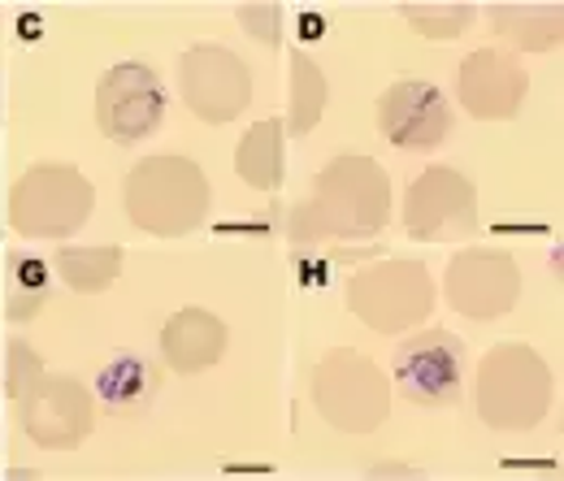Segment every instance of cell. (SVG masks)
I'll list each match as a JSON object with an SVG mask.
<instances>
[{"instance_id":"cell-6","label":"cell","mask_w":564,"mask_h":481,"mask_svg":"<svg viewBox=\"0 0 564 481\" xmlns=\"http://www.w3.org/2000/svg\"><path fill=\"white\" fill-rule=\"evenodd\" d=\"M348 308L373 335H404L434 313V277L422 261H369L348 277Z\"/></svg>"},{"instance_id":"cell-1","label":"cell","mask_w":564,"mask_h":481,"mask_svg":"<svg viewBox=\"0 0 564 481\" xmlns=\"http://www.w3.org/2000/svg\"><path fill=\"white\" fill-rule=\"evenodd\" d=\"M391 221V178L369 156H335L308 200L291 208L286 234L295 248L326 239H373Z\"/></svg>"},{"instance_id":"cell-26","label":"cell","mask_w":564,"mask_h":481,"mask_svg":"<svg viewBox=\"0 0 564 481\" xmlns=\"http://www.w3.org/2000/svg\"><path fill=\"white\" fill-rule=\"evenodd\" d=\"M0 364H4V343H0Z\"/></svg>"},{"instance_id":"cell-9","label":"cell","mask_w":564,"mask_h":481,"mask_svg":"<svg viewBox=\"0 0 564 481\" xmlns=\"http://www.w3.org/2000/svg\"><path fill=\"white\" fill-rule=\"evenodd\" d=\"M165 100V83L148 62H118L96 83V127L118 147H131L161 127Z\"/></svg>"},{"instance_id":"cell-13","label":"cell","mask_w":564,"mask_h":481,"mask_svg":"<svg viewBox=\"0 0 564 481\" xmlns=\"http://www.w3.org/2000/svg\"><path fill=\"white\" fill-rule=\"evenodd\" d=\"M378 131L400 152H434L452 135V105L425 78H400L378 96Z\"/></svg>"},{"instance_id":"cell-11","label":"cell","mask_w":564,"mask_h":481,"mask_svg":"<svg viewBox=\"0 0 564 481\" xmlns=\"http://www.w3.org/2000/svg\"><path fill=\"white\" fill-rule=\"evenodd\" d=\"M178 96L200 122L226 127L252 100V69L243 66L230 48L196 44L178 57Z\"/></svg>"},{"instance_id":"cell-19","label":"cell","mask_w":564,"mask_h":481,"mask_svg":"<svg viewBox=\"0 0 564 481\" xmlns=\"http://www.w3.org/2000/svg\"><path fill=\"white\" fill-rule=\"evenodd\" d=\"M491 22L503 35V44L521 53H552L564 40L561 4H495Z\"/></svg>"},{"instance_id":"cell-22","label":"cell","mask_w":564,"mask_h":481,"mask_svg":"<svg viewBox=\"0 0 564 481\" xmlns=\"http://www.w3.org/2000/svg\"><path fill=\"white\" fill-rule=\"evenodd\" d=\"M400 13L422 31L425 40H456L474 22L469 4H404Z\"/></svg>"},{"instance_id":"cell-12","label":"cell","mask_w":564,"mask_h":481,"mask_svg":"<svg viewBox=\"0 0 564 481\" xmlns=\"http://www.w3.org/2000/svg\"><path fill=\"white\" fill-rule=\"evenodd\" d=\"M404 230L422 243L469 239L478 230V187L456 165H430L404 196Z\"/></svg>"},{"instance_id":"cell-14","label":"cell","mask_w":564,"mask_h":481,"mask_svg":"<svg viewBox=\"0 0 564 481\" xmlns=\"http://www.w3.org/2000/svg\"><path fill=\"white\" fill-rule=\"evenodd\" d=\"M456 96L469 118L478 122H508L521 113L530 96V74L508 48H478L460 62Z\"/></svg>"},{"instance_id":"cell-10","label":"cell","mask_w":564,"mask_h":481,"mask_svg":"<svg viewBox=\"0 0 564 481\" xmlns=\"http://www.w3.org/2000/svg\"><path fill=\"white\" fill-rule=\"evenodd\" d=\"M443 295L469 321H499L521 299V265L499 248H465L447 261Z\"/></svg>"},{"instance_id":"cell-18","label":"cell","mask_w":564,"mask_h":481,"mask_svg":"<svg viewBox=\"0 0 564 481\" xmlns=\"http://www.w3.org/2000/svg\"><path fill=\"white\" fill-rule=\"evenodd\" d=\"M282 135L286 131L274 118H261L243 131L239 147H235V174L248 187H257V192H279L282 187V170H286V139Z\"/></svg>"},{"instance_id":"cell-17","label":"cell","mask_w":564,"mask_h":481,"mask_svg":"<svg viewBox=\"0 0 564 481\" xmlns=\"http://www.w3.org/2000/svg\"><path fill=\"white\" fill-rule=\"evenodd\" d=\"M53 299V261L26 252V248H9L4 256V317L13 326L35 321Z\"/></svg>"},{"instance_id":"cell-5","label":"cell","mask_w":564,"mask_h":481,"mask_svg":"<svg viewBox=\"0 0 564 481\" xmlns=\"http://www.w3.org/2000/svg\"><path fill=\"white\" fill-rule=\"evenodd\" d=\"M308 395L317 416L339 434H373L391 413V378L352 347H335L313 364Z\"/></svg>"},{"instance_id":"cell-15","label":"cell","mask_w":564,"mask_h":481,"mask_svg":"<svg viewBox=\"0 0 564 481\" xmlns=\"http://www.w3.org/2000/svg\"><path fill=\"white\" fill-rule=\"evenodd\" d=\"M226 321L209 308H183L161 326V360L165 369L192 378L213 369L226 356Z\"/></svg>"},{"instance_id":"cell-3","label":"cell","mask_w":564,"mask_h":481,"mask_svg":"<svg viewBox=\"0 0 564 481\" xmlns=\"http://www.w3.org/2000/svg\"><path fill=\"white\" fill-rule=\"evenodd\" d=\"M96 208V187L87 174L66 161H35L18 174L9 192V226L22 239L62 243L87 226Z\"/></svg>"},{"instance_id":"cell-27","label":"cell","mask_w":564,"mask_h":481,"mask_svg":"<svg viewBox=\"0 0 564 481\" xmlns=\"http://www.w3.org/2000/svg\"><path fill=\"white\" fill-rule=\"evenodd\" d=\"M0 113H4V105H0Z\"/></svg>"},{"instance_id":"cell-25","label":"cell","mask_w":564,"mask_h":481,"mask_svg":"<svg viewBox=\"0 0 564 481\" xmlns=\"http://www.w3.org/2000/svg\"><path fill=\"white\" fill-rule=\"evenodd\" d=\"M369 478H417V469H400V464H378V469H369Z\"/></svg>"},{"instance_id":"cell-8","label":"cell","mask_w":564,"mask_h":481,"mask_svg":"<svg viewBox=\"0 0 564 481\" xmlns=\"http://www.w3.org/2000/svg\"><path fill=\"white\" fill-rule=\"evenodd\" d=\"M465 343L452 330H417L391 356V386L422 408L460 404L465 391Z\"/></svg>"},{"instance_id":"cell-2","label":"cell","mask_w":564,"mask_h":481,"mask_svg":"<svg viewBox=\"0 0 564 481\" xmlns=\"http://www.w3.org/2000/svg\"><path fill=\"white\" fill-rule=\"evenodd\" d=\"M209 178L187 156H143L127 170L122 205L131 226L156 239H183L209 217Z\"/></svg>"},{"instance_id":"cell-16","label":"cell","mask_w":564,"mask_h":481,"mask_svg":"<svg viewBox=\"0 0 564 481\" xmlns=\"http://www.w3.org/2000/svg\"><path fill=\"white\" fill-rule=\"evenodd\" d=\"M156 391H161V369L152 360L135 356V351L113 356L96 373V400L118 416H143L152 408Z\"/></svg>"},{"instance_id":"cell-24","label":"cell","mask_w":564,"mask_h":481,"mask_svg":"<svg viewBox=\"0 0 564 481\" xmlns=\"http://www.w3.org/2000/svg\"><path fill=\"white\" fill-rule=\"evenodd\" d=\"M235 18H239L243 31H252V35H257L261 44H270V48H279L282 40H286V31H282L286 13H282L279 4H239Z\"/></svg>"},{"instance_id":"cell-21","label":"cell","mask_w":564,"mask_h":481,"mask_svg":"<svg viewBox=\"0 0 564 481\" xmlns=\"http://www.w3.org/2000/svg\"><path fill=\"white\" fill-rule=\"evenodd\" d=\"M326 100H330V87H326L322 66H317L304 48H295V53H291V113H286V127H282V131H291V135H313V127H317L322 113H326Z\"/></svg>"},{"instance_id":"cell-4","label":"cell","mask_w":564,"mask_h":481,"mask_svg":"<svg viewBox=\"0 0 564 481\" xmlns=\"http://www.w3.org/2000/svg\"><path fill=\"white\" fill-rule=\"evenodd\" d=\"M552 408V369L530 343H499L478 364V416L503 434L534 429Z\"/></svg>"},{"instance_id":"cell-20","label":"cell","mask_w":564,"mask_h":481,"mask_svg":"<svg viewBox=\"0 0 564 481\" xmlns=\"http://www.w3.org/2000/svg\"><path fill=\"white\" fill-rule=\"evenodd\" d=\"M53 274L78 295H100L122 274V248H113V243H57Z\"/></svg>"},{"instance_id":"cell-23","label":"cell","mask_w":564,"mask_h":481,"mask_svg":"<svg viewBox=\"0 0 564 481\" xmlns=\"http://www.w3.org/2000/svg\"><path fill=\"white\" fill-rule=\"evenodd\" d=\"M44 373V360H40V351L26 343V339H9L4 343V364H0V391L9 395V400H18L35 378Z\"/></svg>"},{"instance_id":"cell-7","label":"cell","mask_w":564,"mask_h":481,"mask_svg":"<svg viewBox=\"0 0 564 481\" xmlns=\"http://www.w3.org/2000/svg\"><path fill=\"white\" fill-rule=\"evenodd\" d=\"M13 420H18V429L35 447L70 451V447H78L91 434L96 404H91V391L78 378H70V373H40L13 400Z\"/></svg>"}]
</instances>
